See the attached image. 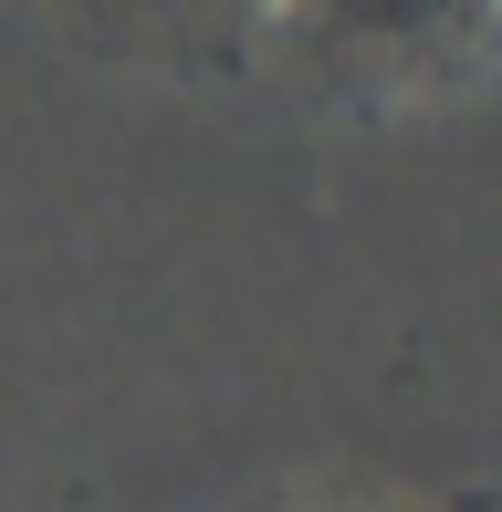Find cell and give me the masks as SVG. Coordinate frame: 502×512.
<instances>
[{"label": "cell", "instance_id": "cell-1", "mask_svg": "<svg viewBox=\"0 0 502 512\" xmlns=\"http://www.w3.org/2000/svg\"><path fill=\"white\" fill-rule=\"evenodd\" d=\"M314 11L335 21L346 42H461V32H482V21L502 11V0H314Z\"/></svg>", "mask_w": 502, "mask_h": 512}]
</instances>
